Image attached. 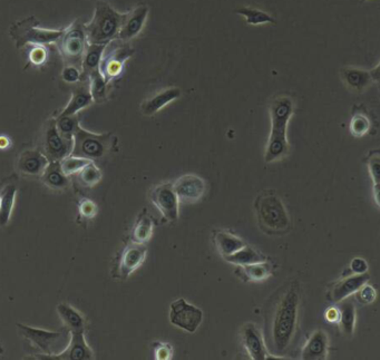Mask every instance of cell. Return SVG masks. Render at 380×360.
<instances>
[{"instance_id":"1","label":"cell","mask_w":380,"mask_h":360,"mask_svg":"<svg viewBox=\"0 0 380 360\" xmlns=\"http://www.w3.org/2000/svg\"><path fill=\"white\" fill-rule=\"evenodd\" d=\"M301 287L291 280L269 298L263 308V334L269 352L281 358L289 352L299 323Z\"/></svg>"},{"instance_id":"2","label":"cell","mask_w":380,"mask_h":360,"mask_svg":"<svg viewBox=\"0 0 380 360\" xmlns=\"http://www.w3.org/2000/svg\"><path fill=\"white\" fill-rule=\"evenodd\" d=\"M269 112L271 132L264 152V161L273 163L285 159L290 152L287 131L294 112V102L290 96H277L271 101Z\"/></svg>"},{"instance_id":"3","label":"cell","mask_w":380,"mask_h":360,"mask_svg":"<svg viewBox=\"0 0 380 360\" xmlns=\"http://www.w3.org/2000/svg\"><path fill=\"white\" fill-rule=\"evenodd\" d=\"M254 210L259 228L266 234L280 235L290 231V217L276 192H261L254 201Z\"/></svg>"},{"instance_id":"4","label":"cell","mask_w":380,"mask_h":360,"mask_svg":"<svg viewBox=\"0 0 380 360\" xmlns=\"http://www.w3.org/2000/svg\"><path fill=\"white\" fill-rule=\"evenodd\" d=\"M125 14L119 12L105 1H97L93 18L85 23L88 44L108 45L117 41Z\"/></svg>"},{"instance_id":"5","label":"cell","mask_w":380,"mask_h":360,"mask_svg":"<svg viewBox=\"0 0 380 360\" xmlns=\"http://www.w3.org/2000/svg\"><path fill=\"white\" fill-rule=\"evenodd\" d=\"M38 25L39 21L32 16L23 21H17L10 27L9 35L15 41L17 48H21L27 45L45 46V45L57 43L64 32V30L41 28Z\"/></svg>"},{"instance_id":"6","label":"cell","mask_w":380,"mask_h":360,"mask_svg":"<svg viewBox=\"0 0 380 360\" xmlns=\"http://www.w3.org/2000/svg\"><path fill=\"white\" fill-rule=\"evenodd\" d=\"M72 155L90 161L101 160L114 148L117 139L113 133L95 134L86 131L81 126L74 134Z\"/></svg>"},{"instance_id":"7","label":"cell","mask_w":380,"mask_h":360,"mask_svg":"<svg viewBox=\"0 0 380 360\" xmlns=\"http://www.w3.org/2000/svg\"><path fill=\"white\" fill-rule=\"evenodd\" d=\"M57 46L65 64L81 68L83 56L88 46L85 23L79 19L70 23L63 32Z\"/></svg>"},{"instance_id":"8","label":"cell","mask_w":380,"mask_h":360,"mask_svg":"<svg viewBox=\"0 0 380 360\" xmlns=\"http://www.w3.org/2000/svg\"><path fill=\"white\" fill-rule=\"evenodd\" d=\"M17 328L21 336L41 350L43 354H59L70 343V332L67 329L65 331H50L21 323H18Z\"/></svg>"},{"instance_id":"9","label":"cell","mask_w":380,"mask_h":360,"mask_svg":"<svg viewBox=\"0 0 380 360\" xmlns=\"http://www.w3.org/2000/svg\"><path fill=\"white\" fill-rule=\"evenodd\" d=\"M74 140L66 139L59 133L56 126V119H50L45 124L41 137V150L50 162H61L63 159L72 154Z\"/></svg>"},{"instance_id":"10","label":"cell","mask_w":380,"mask_h":360,"mask_svg":"<svg viewBox=\"0 0 380 360\" xmlns=\"http://www.w3.org/2000/svg\"><path fill=\"white\" fill-rule=\"evenodd\" d=\"M170 323L177 328L193 334L203 321V311L184 298L174 300L170 306Z\"/></svg>"},{"instance_id":"11","label":"cell","mask_w":380,"mask_h":360,"mask_svg":"<svg viewBox=\"0 0 380 360\" xmlns=\"http://www.w3.org/2000/svg\"><path fill=\"white\" fill-rule=\"evenodd\" d=\"M110 46L112 47L110 50L108 48L105 50L99 72L110 84L122 74L124 63L133 55L134 50L128 43H122L117 39L110 43Z\"/></svg>"},{"instance_id":"12","label":"cell","mask_w":380,"mask_h":360,"mask_svg":"<svg viewBox=\"0 0 380 360\" xmlns=\"http://www.w3.org/2000/svg\"><path fill=\"white\" fill-rule=\"evenodd\" d=\"M150 199L166 221L174 222L179 219L180 200L177 198L173 184L166 182L154 186L150 192Z\"/></svg>"},{"instance_id":"13","label":"cell","mask_w":380,"mask_h":360,"mask_svg":"<svg viewBox=\"0 0 380 360\" xmlns=\"http://www.w3.org/2000/svg\"><path fill=\"white\" fill-rule=\"evenodd\" d=\"M242 346L244 350L247 352L250 359L266 360L278 359V357L273 356L264 340L262 331L258 328V326L253 323H247L242 327L240 331Z\"/></svg>"},{"instance_id":"14","label":"cell","mask_w":380,"mask_h":360,"mask_svg":"<svg viewBox=\"0 0 380 360\" xmlns=\"http://www.w3.org/2000/svg\"><path fill=\"white\" fill-rule=\"evenodd\" d=\"M146 254L148 248L146 244L132 241L126 244L119 256V263L113 272L114 277L119 279H128L134 271H137L144 263Z\"/></svg>"},{"instance_id":"15","label":"cell","mask_w":380,"mask_h":360,"mask_svg":"<svg viewBox=\"0 0 380 360\" xmlns=\"http://www.w3.org/2000/svg\"><path fill=\"white\" fill-rule=\"evenodd\" d=\"M39 360H92L94 359V352L85 339V332H70V343L66 348L59 354H39L34 356Z\"/></svg>"},{"instance_id":"16","label":"cell","mask_w":380,"mask_h":360,"mask_svg":"<svg viewBox=\"0 0 380 360\" xmlns=\"http://www.w3.org/2000/svg\"><path fill=\"white\" fill-rule=\"evenodd\" d=\"M175 193L180 203H197L203 198L206 184L202 177L195 174H186L179 177L173 183Z\"/></svg>"},{"instance_id":"17","label":"cell","mask_w":380,"mask_h":360,"mask_svg":"<svg viewBox=\"0 0 380 360\" xmlns=\"http://www.w3.org/2000/svg\"><path fill=\"white\" fill-rule=\"evenodd\" d=\"M150 8L146 5H139L131 12H125L124 21L119 30L117 41L122 43L131 41L141 34L148 19Z\"/></svg>"},{"instance_id":"18","label":"cell","mask_w":380,"mask_h":360,"mask_svg":"<svg viewBox=\"0 0 380 360\" xmlns=\"http://www.w3.org/2000/svg\"><path fill=\"white\" fill-rule=\"evenodd\" d=\"M50 161L39 148L21 152L17 160V170L26 177H41Z\"/></svg>"},{"instance_id":"19","label":"cell","mask_w":380,"mask_h":360,"mask_svg":"<svg viewBox=\"0 0 380 360\" xmlns=\"http://www.w3.org/2000/svg\"><path fill=\"white\" fill-rule=\"evenodd\" d=\"M328 334L323 329H317L302 347L300 358L303 360H326L328 359Z\"/></svg>"},{"instance_id":"20","label":"cell","mask_w":380,"mask_h":360,"mask_svg":"<svg viewBox=\"0 0 380 360\" xmlns=\"http://www.w3.org/2000/svg\"><path fill=\"white\" fill-rule=\"evenodd\" d=\"M370 280L368 272L363 274H354V276L346 277L345 279L337 282L334 287L329 291V299L334 303H339L349 297L356 294L360 288Z\"/></svg>"},{"instance_id":"21","label":"cell","mask_w":380,"mask_h":360,"mask_svg":"<svg viewBox=\"0 0 380 360\" xmlns=\"http://www.w3.org/2000/svg\"><path fill=\"white\" fill-rule=\"evenodd\" d=\"M93 103V96L90 93V81L88 79H83V81H79V83L74 84L70 101L66 105V108L61 110L59 115H61V117L76 115L81 110L88 108Z\"/></svg>"},{"instance_id":"22","label":"cell","mask_w":380,"mask_h":360,"mask_svg":"<svg viewBox=\"0 0 380 360\" xmlns=\"http://www.w3.org/2000/svg\"><path fill=\"white\" fill-rule=\"evenodd\" d=\"M339 74L343 85L354 93H363L374 83L370 70L359 67H343Z\"/></svg>"},{"instance_id":"23","label":"cell","mask_w":380,"mask_h":360,"mask_svg":"<svg viewBox=\"0 0 380 360\" xmlns=\"http://www.w3.org/2000/svg\"><path fill=\"white\" fill-rule=\"evenodd\" d=\"M276 270V266L269 260L256 262L251 265L237 266L235 276L243 282H261L272 276Z\"/></svg>"},{"instance_id":"24","label":"cell","mask_w":380,"mask_h":360,"mask_svg":"<svg viewBox=\"0 0 380 360\" xmlns=\"http://www.w3.org/2000/svg\"><path fill=\"white\" fill-rule=\"evenodd\" d=\"M182 96V90L179 88H168L160 93L155 94L150 99H146L141 104V112L146 117H153L157 112H160L166 105L180 99Z\"/></svg>"},{"instance_id":"25","label":"cell","mask_w":380,"mask_h":360,"mask_svg":"<svg viewBox=\"0 0 380 360\" xmlns=\"http://www.w3.org/2000/svg\"><path fill=\"white\" fill-rule=\"evenodd\" d=\"M212 240L215 249L223 259L226 257L231 256L237 251L241 250L242 248L248 246L243 239L229 232V231H226V230H215L213 232Z\"/></svg>"},{"instance_id":"26","label":"cell","mask_w":380,"mask_h":360,"mask_svg":"<svg viewBox=\"0 0 380 360\" xmlns=\"http://www.w3.org/2000/svg\"><path fill=\"white\" fill-rule=\"evenodd\" d=\"M108 45L88 44L81 61V79H88L92 74L99 72L103 56Z\"/></svg>"},{"instance_id":"27","label":"cell","mask_w":380,"mask_h":360,"mask_svg":"<svg viewBox=\"0 0 380 360\" xmlns=\"http://www.w3.org/2000/svg\"><path fill=\"white\" fill-rule=\"evenodd\" d=\"M41 182L55 191H64L70 186V179L61 170V162H50L41 175Z\"/></svg>"},{"instance_id":"28","label":"cell","mask_w":380,"mask_h":360,"mask_svg":"<svg viewBox=\"0 0 380 360\" xmlns=\"http://www.w3.org/2000/svg\"><path fill=\"white\" fill-rule=\"evenodd\" d=\"M154 219L148 209H143L137 217L131 233V241L135 243L146 244L151 240L153 235Z\"/></svg>"},{"instance_id":"29","label":"cell","mask_w":380,"mask_h":360,"mask_svg":"<svg viewBox=\"0 0 380 360\" xmlns=\"http://www.w3.org/2000/svg\"><path fill=\"white\" fill-rule=\"evenodd\" d=\"M57 314L64 323L65 328L70 332H85L86 329V321L83 314L74 307L67 303H59L57 306Z\"/></svg>"},{"instance_id":"30","label":"cell","mask_w":380,"mask_h":360,"mask_svg":"<svg viewBox=\"0 0 380 360\" xmlns=\"http://www.w3.org/2000/svg\"><path fill=\"white\" fill-rule=\"evenodd\" d=\"M224 260L228 263L235 266H246L251 265V263H256V262H262L267 260V257L262 254L261 252H259L254 248L250 247L249 244L246 247L242 248L241 250L237 251L231 256L226 257Z\"/></svg>"},{"instance_id":"31","label":"cell","mask_w":380,"mask_h":360,"mask_svg":"<svg viewBox=\"0 0 380 360\" xmlns=\"http://www.w3.org/2000/svg\"><path fill=\"white\" fill-rule=\"evenodd\" d=\"M340 306V329L343 334L347 337H350L354 332L356 327V320H357V314H356V307L354 302L351 300L345 299Z\"/></svg>"},{"instance_id":"32","label":"cell","mask_w":380,"mask_h":360,"mask_svg":"<svg viewBox=\"0 0 380 360\" xmlns=\"http://www.w3.org/2000/svg\"><path fill=\"white\" fill-rule=\"evenodd\" d=\"M17 188L14 184H8L0 193V226H7L12 217L14 204H15Z\"/></svg>"},{"instance_id":"33","label":"cell","mask_w":380,"mask_h":360,"mask_svg":"<svg viewBox=\"0 0 380 360\" xmlns=\"http://www.w3.org/2000/svg\"><path fill=\"white\" fill-rule=\"evenodd\" d=\"M235 12L238 15L242 16L247 21L248 25H252V26L266 25V23H276V19L269 15L268 12L260 10V9L252 8V7H241V8L235 9Z\"/></svg>"},{"instance_id":"34","label":"cell","mask_w":380,"mask_h":360,"mask_svg":"<svg viewBox=\"0 0 380 360\" xmlns=\"http://www.w3.org/2000/svg\"><path fill=\"white\" fill-rule=\"evenodd\" d=\"M90 81V93L93 96L94 103H103L106 101L108 95V83L101 72H95L88 77Z\"/></svg>"},{"instance_id":"35","label":"cell","mask_w":380,"mask_h":360,"mask_svg":"<svg viewBox=\"0 0 380 360\" xmlns=\"http://www.w3.org/2000/svg\"><path fill=\"white\" fill-rule=\"evenodd\" d=\"M55 119L56 126H57L59 133L66 139L73 140L74 134L77 131L79 126H81L79 115L77 114L76 115H66V117L59 115V117H55Z\"/></svg>"},{"instance_id":"36","label":"cell","mask_w":380,"mask_h":360,"mask_svg":"<svg viewBox=\"0 0 380 360\" xmlns=\"http://www.w3.org/2000/svg\"><path fill=\"white\" fill-rule=\"evenodd\" d=\"M372 128V123L369 117L363 113H356L351 117L350 124H349V131L354 137H363L368 134Z\"/></svg>"},{"instance_id":"37","label":"cell","mask_w":380,"mask_h":360,"mask_svg":"<svg viewBox=\"0 0 380 360\" xmlns=\"http://www.w3.org/2000/svg\"><path fill=\"white\" fill-rule=\"evenodd\" d=\"M102 177V171L94 162H90L79 173V182L81 186H86V188H93L101 182Z\"/></svg>"},{"instance_id":"38","label":"cell","mask_w":380,"mask_h":360,"mask_svg":"<svg viewBox=\"0 0 380 360\" xmlns=\"http://www.w3.org/2000/svg\"><path fill=\"white\" fill-rule=\"evenodd\" d=\"M93 161L83 159V157H74V155H68L61 161V170L65 174L70 175L79 174L81 170L84 169L85 166L90 164Z\"/></svg>"},{"instance_id":"39","label":"cell","mask_w":380,"mask_h":360,"mask_svg":"<svg viewBox=\"0 0 380 360\" xmlns=\"http://www.w3.org/2000/svg\"><path fill=\"white\" fill-rule=\"evenodd\" d=\"M79 210L81 218L88 219V220L95 218L96 214L99 212L97 204L94 201L86 198L81 199L79 201Z\"/></svg>"},{"instance_id":"40","label":"cell","mask_w":380,"mask_h":360,"mask_svg":"<svg viewBox=\"0 0 380 360\" xmlns=\"http://www.w3.org/2000/svg\"><path fill=\"white\" fill-rule=\"evenodd\" d=\"M354 294L357 297L358 301L360 303H363V305H370L376 300V297H377L376 289L368 285V283L363 285Z\"/></svg>"},{"instance_id":"41","label":"cell","mask_w":380,"mask_h":360,"mask_svg":"<svg viewBox=\"0 0 380 360\" xmlns=\"http://www.w3.org/2000/svg\"><path fill=\"white\" fill-rule=\"evenodd\" d=\"M367 168L374 184L380 183V154L374 153L367 160Z\"/></svg>"},{"instance_id":"42","label":"cell","mask_w":380,"mask_h":360,"mask_svg":"<svg viewBox=\"0 0 380 360\" xmlns=\"http://www.w3.org/2000/svg\"><path fill=\"white\" fill-rule=\"evenodd\" d=\"M61 79L68 84H76L81 79V70L79 67L66 65L61 72Z\"/></svg>"},{"instance_id":"43","label":"cell","mask_w":380,"mask_h":360,"mask_svg":"<svg viewBox=\"0 0 380 360\" xmlns=\"http://www.w3.org/2000/svg\"><path fill=\"white\" fill-rule=\"evenodd\" d=\"M154 356L157 360L171 359L173 356V348L168 343L157 341L154 343Z\"/></svg>"},{"instance_id":"44","label":"cell","mask_w":380,"mask_h":360,"mask_svg":"<svg viewBox=\"0 0 380 360\" xmlns=\"http://www.w3.org/2000/svg\"><path fill=\"white\" fill-rule=\"evenodd\" d=\"M47 59V52L44 46H34L30 52V61L32 64L39 66L44 64Z\"/></svg>"},{"instance_id":"45","label":"cell","mask_w":380,"mask_h":360,"mask_svg":"<svg viewBox=\"0 0 380 360\" xmlns=\"http://www.w3.org/2000/svg\"><path fill=\"white\" fill-rule=\"evenodd\" d=\"M350 269L354 274H363L368 272V263L363 258H354L350 263Z\"/></svg>"},{"instance_id":"46","label":"cell","mask_w":380,"mask_h":360,"mask_svg":"<svg viewBox=\"0 0 380 360\" xmlns=\"http://www.w3.org/2000/svg\"><path fill=\"white\" fill-rule=\"evenodd\" d=\"M325 318L328 323H338L340 319V309L337 307H330L325 312Z\"/></svg>"},{"instance_id":"47","label":"cell","mask_w":380,"mask_h":360,"mask_svg":"<svg viewBox=\"0 0 380 360\" xmlns=\"http://www.w3.org/2000/svg\"><path fill=\"white\" fill-rule=\"evenodd\" d=\"M372 195H374V203H376L378 208H380V183L374 184Z\"/></svg>"},{"instance_id":"48","label":"cell","mask_w":380,"mask_h":360,"mask_svg":"<svg viewBox=\"0 0 380 360\" xmlns=\"http://www.w3.org/2000/svg\"><path fill=\"white\" fill-rule=\"evenodd\" d=\"M370 73H372V81H380V63L374 68L370 70Z\"/></svg>"},{"instance_id":"49","label":"cell","mask_w":380,"mask_h":360,"mask_svg":"<svg viewBox=\"0 0 380 360\" xmlns=\"http://www.w3.org/2000/svg\"><path fill=\"white\" fill-rule=\"evenodd\" d=\"M9 146H10V141H9L8 137H0V148L5 150V148H8Z\"/></svg>"},{"instance_id":"50","label":"cell","mask_w":380,"mask_h":360,"mask_svg":"<svg viewBox=\"0 0 380 360\" xmlns=\"http://www.w3.org/2000/svg\"><path fill=\"white\" fill-rule=\"evenodd\" d=\"M366 1H368V0H360V3H366Z\"/></svg>"},{"instance_id":"51","label":"cell","mask_w":380,"mask_h":360,"mask_svg":"<svg viewBox=\"0 0 380 360\" xmlns=\"http://www.w3.org/2000/svg\"><path fill=\"white\" fill-rule=\"evenodd\" d=\"M1 352H3V349L0 348V354H1Z\"/></svg>"},{"instance_id":"52","label":"cell","mask_w":380,"mask_h":360,"mask_svg":"<svg viewBox=\"0 0 380 360\" xmlns=\"http://www.w3.org/2000/svg\"><path fill=\"white\" fill-rule=\"evenodd\" d=\"M0 203H1V198H0Z\"/></svg>"}]
</instances>
